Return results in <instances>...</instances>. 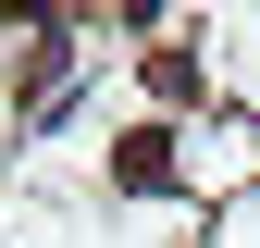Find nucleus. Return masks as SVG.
<instances>
[{"label":"nucleus","instance_id":"obj_1","mask_svg":"<svg viewBox=\"0 0 260 248\" xmlns=\"http://www.w3.org/2000/svg\"><path fill=\"white\" fill-rule=\"evenodd\" d=\"M100 162H112V186H137V199H174V186H186V162H174V137H161V124H124Z\"/></svg>","mask_w":260,"mask_h":248},{"label":"nucleus","instance_id":"obj_2","mask_svg":"<svg viewBox=\"0 0 260 248\" xmlns=\"http://www.w3.org/2000/svg\"><path fill=\"white\" fill-rule=\"evenodd\" d=\"M137 75H149V100H174V112H186V100H211V75H199V50H149Z\"/></svg>","mask_w":260,"mask_h":248}]
</instances>
